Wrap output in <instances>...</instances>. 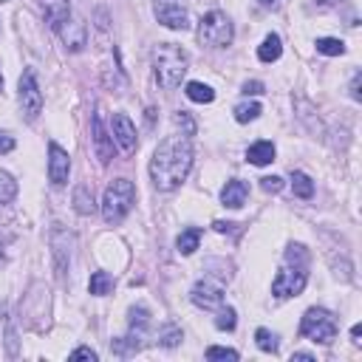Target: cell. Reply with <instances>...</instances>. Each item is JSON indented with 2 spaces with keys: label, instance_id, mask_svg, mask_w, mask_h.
<instances>
[{
  "label": "cell",
  "instance_id": "7",
  "mask_svg": "<svg viewBox=\"0 0 362 362\" xmlns=\"http://www.w3.org/2000/svg\"><path fill=\"white\" fill-rule=\"evenodd\" d=\"M153 12H156V20L173 28V32H187L190 28V15L181 0H153Z\"/></svg>",
  "mask_w": 362,
  "mask_h": 362
},
{
  "label": "cell",
  "instance_id": "19",
  "mask_svg": "<svg viewBox=\"0 0 362 362\" xmlns=\"http://www.w3.org/2000/svg\"><path fill=\"white\" fill-rule=\"evenodd\" d=\"M280 54H283V43H280L278 35H269V37L260 43V48H258L260 63H275V59H280Z\"/></svg>",
  "mask_w": 362,
  "mask_h": 362
},
{
  "label": "cell",
  "instance_id": "22",
  "mask_svg": "<svg viewBox=\"0 0 362 362\" xmlns=\"http://www.w3.org/2000/svg\"><path fill=\"white\" fill-rule=\"evenodd\" d=\"M187 97H190L193 102L207 105V102L216 99V90L209 88V85H204V82H187Z\"/></svg>",
  "mask_w": 362,
  "mask_h": 362
},
{
  "label": "cell",
  "instance_id": "26",
  "mask_svg": "<svg viewBox=\"0 0 362 362\" xmlns=\"http://www.w3.org/2000/svg\"><path fill=\"white\" fill-rule=\"evenodd\" d=\"M255 343H258V348L266 351V354H275V351H278V337L272 334L269 328H258V331H255Z\"/></svg>",
  "mask_w": 362,
  "mask_h": 362
},
{
  "label": "cell",
  "instance_id": "11",
  "mask_svg": "<svg viewBox=\"0 0 362 362\" xmlns=\"http://www.w3.org/2000/svg\"><path fill=\"white\" fill-rule=\"evenodd\" d=\"M68 173H71V159L68 153L59 144H48V178H51V184L57 187H63L68 184Z\"/></svg>",
  "mask_w": 362,
  "mask_h": 362
},
{
  "label": "cell",
  "instance_id": "36",
  "mask_svg": "<svg viewBox=\"0 0 362 362\" xmlns=\"http://www.w3.org/2000/svg\"><path fill=\"white\" fill-rule=\"evenodd\" d=\"M244 94H247V97H249V94H252V97H255V94H263V82H247V85H244Z\"/></svg>",
  "mask_w": 362,
  "mask_h": 362
},
{
  "label": "cell",
  "instance_id": "3",
  "mask_svg": "<svg viewBox=\"0 0 362 362\" xmlns=\"http://www.w3.org/2000/svg\"><path fill=\"white\" fill-rule=\"evenodd\" d=\"M136 204V187H133V181L128 178H116L108 184L105 196H102V218L108 224H119V221H125V216L133 209Z\"/></svg>",
  "mask_w": 362,
  "mask_h": 362
},
{
  "label": "cell",
  "instance_id": "16",
  "mask_svg": "<svg viewBox=\"0 0 362 362\" xmlns=\"http://www.w3.org/2000/svg\"><path fill=\"white\" fill-rule=\"evenodd\" d=\"M43 12L51 28H59L68 17H71V3L68 0H43Z\"/></svg>",
  "mask_w": 362,
  "mask_h": 362
},
{
  "label": "cell",
  "instance_id": "25",
  "mask_svg": "<svg viewBox=\"0 0 362 362\" xmlns=\"http://www.w3.org/2000/svg\"><path fill=\"white\" fill-rule=\"evenodd\" d=\"M317 51L325 54V57H340V54H345V43L334 40V37H320L317 40Z\"/></svg>",
  "mask_w": 362,
  "mask_h": 362
},
{
  "label": "cell",
  "instance_id": "4",
  "mask_svg": "<svg viewBox=\"0 0 362 362\" xmlns=\"http://www.w3.org/2000/svg\"><path fill=\"white\" fill-rule=\"evenodd\" d=\"M235 32H232V23L224 12H209L201 17L198 23V43L207 48H227L232 43Z\"/></svg>",
  "mask_w": 362,
  "mask_h": 362
},
{
  "label": "cell",
  "instance_id": "18",
  "mask_svg": "<svg viewBox=\"0 0 362 362\" xmlns=\"http://www.w3.org/2000/svg\"><path fill=\"white\" fill-rule=\"evenodd\" d=\"M74 209L79 216H90L97 209V201H94V190H90V184H79L74 190Z\"/></svg>",
  "mask_w": 362,
  "mask_h": 362
},
{
  "label": "cell",
  "instance_id": "17",
  "mask_svg": "<svg viewBox=\"0 0 362 362\" xmlns=\"http://www.w3.org/2000/svg\"><path fill=\"white\" fill-rule=\"evenodd\" d=\"M247 159H249L252 164H258V167L272 164V162H275V144H272V142H255V144L247 150Z\"/></svg>",
  "mask_w": 362,
  "mask_h": 362
},
{
  "label": "cell",
  "instance_id": "28",
  "mask_svg": "<svg viewBox=\"0 0 362 362\" xmlns=\"http://www.w3.org/2000/svg\"><path fill=\"white\" fill-rule=\"evenodd\" d=\"M175 125L181 128V136H193L196 133V122H193V116L187 111H178L175 113Z\"/></svg>",
  "mask_w": 362,
  "mask_h": 362
},
{
  "label": "cell",
  "instance_id": "30",
  "mask_svg": "<svg viewBox=\"0 0 362 362\" xmlns=\"http://www.w3.org/2000/svg\"><path fill=\"white\" fill-rule=\"evenodd\" d=\"M207 359H229V362H235V359H238V351L213 345V348H207Z\"/></svg>",
  "mask_w": 362,
  "mask_h": 362
},
{
  "label": "cell",
  "instance_id": "34",
  "mask_svg": "<svg viewBox=\"0 0 362 362\" xmlns=\"http://www.w3.org/2000/svg\"><path fill=\"white\" fill-rule=\"evenodd\" d=\"M12 150H15V139H12V133L0 131V153H12Z\"/></svg>",
  "mask_w": 362,
  "mask_h": 362
},
{
  "label": "cell",
  "instance_id": "13",
  "mask_svg": "<svg viewBox=\"0 0 362 362\" xmlns=\"http://www.w3.org/2000/svg\"><path fill=\"white\" fill-rule=\"evenodd\" d=\"M57 32H59V37H63L68 51H82L88 46V26L82 20H77V17H68Z\"/></svg>",
  "mask_w": 362,
  "mask_h": 362
},
{
  "label": "cell",
  "instance_id": "1",
  "mask_svg": "<svg viewBox=\"0 0 362 362\" xmlns=\"http://www.w3.org/2000/svg\"><path fill=\"white\" fill-rule=\"evenodd\" d=\"M193 167V144L187 136H167L159 142L153 159H150V178H153L156 190L170 193L181 181L187 178Z\"/></svg>",
  "mask_w": 362,
  "mask_h": 362
},
{
  "label": "cell",
  "instance_id": "27",
  "mask_svg": "<svg viewBox=\"0 0 362 362\" xmlns=\"http://www.w3.org/2000/svg\"><path fill=\"white\" fill-rule=\"evenodd\" d=\"M260 116V105L258 102H244V105H238L235 108V119L238 122H252V119Z\"/></svg>",
  "mask_w": 362,
  "mask_h": 362
},
{
  "label": "cell",
  "instance_id": "35",
  "mask_svg": "<svg viewBox=\"0 0 362 362\" xmlns=\"http://www.w3.org/2000/svg\"><path fill=\"white\" fill-rule=\"evenodd\" d=\"M71 359H90V362H94V359H97V351H94V348H77V351L71 354Z\"/></svg>",
  "mask_w": 362,
  "mask_h": 362
},
{
  "label": "cell",
  "instance_id": "32",
  "mask_svg": "<svg viewBox=\"0 0 362 362\" xmlns=\"http://www.w3.org/2000/svg\"><path fill=\"white\" fill-rule=\"evenodd\" d=\"M178 340H181V331H178L175 325H167V328H164V334L159 337V343H162V345H167V348L178 345Z\"/></svg>",
  "mask_w": 362,
  "mask_h": 362
},
{
  "label": "cell",
  "instance_id": "14",
  "mask_svg": "<svg viewBox=\"0 0 362 362\" xmlns=\"http://www.w3.org/2000/svg\"><path fill=\"white\" fill-rule=\"evenodd\" d=\"M111 133H113V142L122 147V153H133V150H136V128H133V122L125 113H116L113 116Z\"/></svg>",
  "mask_w": 362,
  "mask_h": 362
},
{
  "label": "cell",
  "instance_id": "10",
  "mask_svg": "<svg viewBox=\"0 0 362 362\" xmlns=\"http://www.w3.org/2000/svg\"><path fill=\"white\" fill-rule=\"evenodd\" d=\"M190 300L198 306V309H221L224 306V286L221 283H216V280H209V278H204V280H198L196 286H193V292H190Z\"/></svg>",
  "mask_w": 362,
  "mask_h": 362
},
{
  "label": "cell",
  "instance_id": "20",
  "mask_svg": "<svg viewBox=\"0 0 362 362\" xmlns=\"http://www.w3.org/2000/svg\"><path fill=\"white\" fill-rule=\"evenodd\" d=\"M198 240H201V229H198V227H190V229H184V232L178 235L175 247H178L181 255H193V252L198 249Z\"/></svg>",
  "mask_w": 362,
  "mask_h": 362
},
{
  "label": "cell",
  "instance_id": "39",
  "mask_svg": "<svg viewBox=\"0 0 362 362\" xmlns=\"http://www.w3.org/2000/svg\"><path fill=\"white\" fill-rule=\"evenodd\" d=\"M292 359H309V362H312L314 356H312V354H306V351H297V354H292Z\"/></svg>",
  "mask_w": 362,
  "mask_h": 362
},
{
  "label": "cell",
  "instance_id": "12",
  "mask_svg": "<svg viewBox=\"0 0 362 362\" xmlns=\"http://www.w3.org/2000/svg\"><path fill=\"white\" fill-rule=\"evenodd\" d=\"M90 133H94V150H97V156L102 164H108L113 156H116V150H113V136L105 131V122H102V111L97 108L94 119H90Z\"/></svg>",
  "mask_w": 362,
  "mask_h": 362
},
{
  "label": "cell",
  "instance_id": "41",
  "mask_svg": "<svg viewBox=\"0 0 362 362\" xmlns=\"http://www.w3.org/2000/svg\"><path fill=\"white\" fill-rule=\"evenodd\" d=\"M320 6H334V3H340V0H317Z\"/></svg>",
  "mask_w": 362,
  "mask_h": 362
},
{
  "label": "cell",
  "instance_id": "29",
  "mask_svg": "<svg viewBox=\"0 0 362 362\" xmlns=\"http://www.w3.org/2000/svg\"><path fill=\"white\" fill-rule=\"evenodd\" d=\"M235 323H238V320H235V309H229V306H227V309H221V314H218L216 325H218L221 331H232V328H235Z\"/></svg>",
  "mask_w": 362,
  "mask_h": 362
},
{
  "label": "cell",
  "instance_id": "40",
  "mask_svg": "<svg viewBox=\"0 0 362 362\" xmlns=\"http://www.w3.org/2000/svg\"><path fill=\"white\" fill-rule=\"evenodd\" d=\"M258 3H260L263 9H275V6H278V0H258Z\"/></svg>",
  "mask_w": 362,
  "mask_h": 362
},
{
  "label": "cell",
  "instance_id": "31",
  "mask_svg": "<svg viewBox=\"0 0 362 362\" xmlns=\"http://www.w3.org/2000/svg\"><path fill=\"white\" fill-rule=\"evenodd\" d=\"M286 260H289V263H297V266H306V263H309V252H306L303 247H289Z\"/></svg>",
  "mask_w": 362,
  "mask_h": 362
},
{
  "label": "cell",
  "instance_id": "38",
  "mask_svg": "<svg viewBox=\"0 0 362 362\" xmlns=\"http://www.w3.org/2000/svg\"><path fill=\"white\" fill-rule=\"evenodd\" d=\"M351 337H354V343H356V345L362 343V340H359V337H362V328H359V325H354V328H351Z\"/></svg>",
  "mask_w": 362,
  "mask_h": 362
},
{
  "label": "cell",
  "instance_id": "8",
  "mask_svg": "<svg viewBox=\"0 0 362 362\" xmlns=\"http://www.w3.org/2000/svg\"><path fill=\"white\" fill-rule=\"evenodd\" d=\"M306 280H309L306 266H294V269L286 266V269L278 272L275 283H272V294L275 297H294V294H300L306 289Z\"/></svg>",
  "mask_w": 362,
  "mask_h": 362
},
{
  "label": "cell",
  "instance_id": "43",
  "mask_svg": "<svg viewBox=\"0 0 362 362\" xmlns=\"http://www.w3.org/2000/svg\"><path fill=\"white\" fill-rule=\"evenodd\" d=\"M0 3H3V0H0Z\"/></svg>",
  "mask_w": 362,
  "mask_h": 362
},
{
  "label": "cell",
  "instance_id": "42",
  "mask_svg": "<svg viewBox=\"0 0 362 362\" xmlns=\"http://www.w3.org/2000/svg\"><path fill=\"white\" fill-rule=\"evenodd\" d=\"M0 90H3V74H0Z\"/></svg>",
  "mask_w": 362,
  "mask_h": 362
},
{
  "label": "cell",
  "instance_id": "24",
  "mask_svg": "<svg viewBox=\"0 0 362 362\" xmlns=\"http://www.w3.org/2000/svg\"><path fill=\"white\" fill-rule=\"evenodd\" d=\"M15 196H17V181L6 170H0V204H12Z\"/></svg>",
  "mask_w": 362,
  "mask_h": 362
},
{
  "label": "cell",
  "instance_id": "23",
  "mask_svg": "<svg viewBox=\"0 0 362 362\" xmlns=\"http://www.w3.org/2000/svg\"><path fill=\"white\" fill-rule=\"evenodd\" d=\"M90 294H111V289H113V278L108 275V272H94V275H90Z\"/></svg>",
  "mask_w": 362,
  "mask_h": 362
},
{
  "label": "cell",
  "instance_id": "9",
  "mask_svg": "<svg viewBox=\"0 0 362 362\" xmlns=\"http://www.w3.org/2000/svg\"><path fill=\"white\" fill-rule=\"evenodd\" d=\"M71 249H74V235L66 232L63 227H54L51 229V252H54V266H57V275L63 278L68 272V263H71Z\"/></svg>",
  "mask_w": 362,
  "mask_h": 362
},
{
  "label": "cell",
  "instance_id": "6",
  "mask_svg": "<svg viewBox=\"0 0 362 362\" xmlns=\"http://www.w3.org/2000/svg\"><path fill=\"white\" fill-rule=\"evenodd\" d=\"M17 99H20L23 116L28 119V122H35V119L40 116V111H43V94H40V85H37V77H35L32 68L23 71V77H20Z\"/></svg>",
  "mask_w": 362,
  "mask_h": 362
},
{
  "label": "cell",
  "instance_id": "5",
  "mask_svg": "<svg viewBox=\"0 0 362 362\" xmlns=\"http://www.w3.org/2000/svg\"><path fill=\"white\" fill-rule=\"evenodd\" d=\"M300 334L314 343H331L337 337V320L325 309H309L300 323Z\"/></svg>",
  "mask_w": 362,
  "mask_h": 362
},
{
  "label": "cell",
  "instance_id": "21",
  "mask_svg": "<svg viewBox=\"0 0 362 362\" xmlns=\"http://www.w3.org/2000/svg\"><path fill=\"white\" fill-rule=\"evenodd\" d=\"M292 190L297 198H312L314 196V181L306 175V173H292Z\"/></svg>",
  "mask_w": 362,
  "mask_h": 362
},
{
  "label": "cell",
  "instance_id": "2",
  "mask_svg": "<svg viewBox=\"0 0 362 362\" xmlns=\"http://www.w3.org/2000/svg\"><path fill=\"white\" fill-rule=\"evenodd\" d=\"M187 66H190V57L187 51L175 46V43H159L156 51H153V77L162 88H178L181 79L187 74Z\"/></svg>",
  "mask_w": 362,
  "mask_h": 362
},
{
  "label": "cell",
  "instance_id": "33",
  "mask_svg": "<svg viewBox=\"0 0 362 362\" xmlns=\"http://www.w3.org/2000/svg\"><path fill=\"white\" fill-rule=\"evenodd\" d=\"M260 187H263L266 193H280L283 178H278V175H266V178H260Z\"/></svg>",
  "mask_w": 362,
  "mask_h": 362
},
{
  "label": "cell",
  "instance_id": "15",
  "mask_svg": "<svg viewBox=\"0 0 362 362\" xmlns=\"http://www.w3.org/2000/svg\"><path fill=\"white\" fill-rule=\"evenodd\" d=\"M247 196H249V184L240 178H232L227 181V187L221 190V204L229 207V209H240L247 204Z\"/></svg>",
  "mask_w": 362,
  "mask_h": 362
},
{
  "label": "cell",
  "instance_id": "37",
  "mask_svg": "<svg viewBox=\"0 0 362 362\" xmlns=\"http://www.w3.org/2000/svg\"><path fill=\"white\" fill-rule=\"evenodd\" d=\"M351 97L354 99H359V74L354 77V82H351Z\"/></svg>",
  "mask_w": 362,
  "mask_h": 362
}]
</instances>
